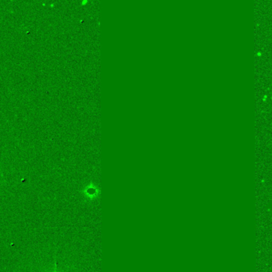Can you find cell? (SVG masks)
<instances>
[{
    "label": "cell",
    "mask_w": 272,
    "mask_h": 272,
    "mask_svg": "<svg viewBox=\"0 0 272 272\" xmlns=\"http://www.w3.org/2000/svg\"><path fill=\"white\" fill-rule=\"evenodd\" d=\"M53 272H58V270H57V263H56V259L54 260V270H53Z\"/></svg>",
    "instance_id": "1"
}]
</instances>
